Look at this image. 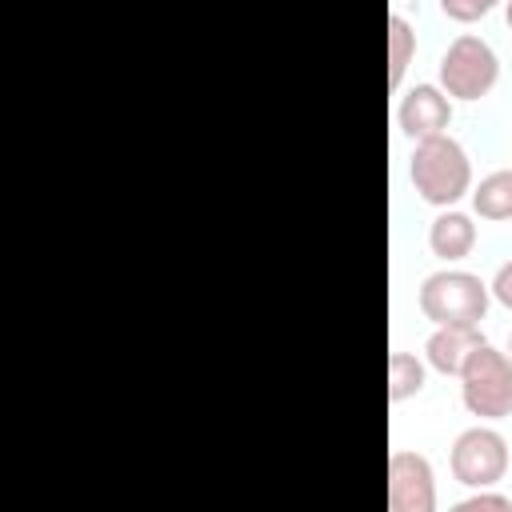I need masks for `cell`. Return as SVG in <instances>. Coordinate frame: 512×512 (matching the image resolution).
Segmentation results:
<instances>
[{"mask_svg": "<svg viewBox=\"0 0 512 512\" xmlns=\"http://www.w3.org/2000/svg\"><path fill=\"white\" fill-rule=\"evenodd\" d=\"M504 20H508V28H512V0L504 4Z\"/></svg>", "mask_w": 512, "mask_h": 512, "instance_id": "2e32d148", "label": "cell"}, {"mask_svg": "<svg viewBox=\"0 0 512 512\" xmlns=\"http://www.w3.org/2000/svg\"><path fill=\"white\" fill-rule=\"evenodd\" d=\"M492 8H496V0H440V12H444L448 20H460V24L480 20V16H488Z\"/></svg>", "mask_w": 512, "mask_h": 512, "instance_id": "5bb4252c", "label": "cell"}, {"mask_svg": "<svg viewBox=\"0 0 512 512\" xmlns=\"http://www.w3.org/2000/svg\"><path fill=\"white\" fill-rule=\"evenodd\" d=\"M408 176H412V188L424 204H432L436 212L440 208H456L464 196H472V160L464 152V144L444 132V136H432V140H420L408 156Z\"/></svg>", "mask_w": 512, "mask_h": 512, "instance_id": "6da1fadb", "label": "cell"}, {"mask_svg": "<svg viewBox=\"0 0 512 512\" xmlns=\"http://www.w3.org/2000/svg\"><path fill=\"white\" fill-rule=\"evenodd\" d=\"M420 312L432 320V328H480L488 316L492 292L488 280H480L468 268H436L420 280Z\"/></svg>", "mask_w": 512, "mask_h": 512, "instance_id": "7a4b0ae2", "label": "cell"}, {"mask_svg": "<svg viewBox=\"0 0 512 512\" xmlns=\"http://www.w3.org/2000/svg\"><path fill=\"white\" fill-rule=\"evenodd\" d=\"M472 216L512 220V168H492L480 184H472Z\"/></svg>", "mask_w": 512, "mask_h": 512, "instance_id": "30bf717a", "label": "cell"}, {"mask_svg": "<svg viewBox=\"0 0 512 512\" xmlns=\"http://www.w3.org/2000/svg\"><path fill=\"white\" fill-rule=\"evenodd\" d=\"M508 464H512V452H508V440L500 428L492 424H472L464 428L452 448H448V468L452 476L472 488V492H484V488H496L504 476H508Z\"/></svg>", "mask_w": 512, "mask_h": 512, "instance_id": "5b68a950", "label": "cell"}, {"mask_svg": "<svg viewBox=\"0 0 512 512\" xmlns=\"http://www.w3.org/2000/svg\"><path fill=\"white\" fill-rule=\"evenodd\" d=\"M424 384H428V364H424V356L396 348V352L388 356V400H392V404L412 400V396L424 392Z\"/></svg>", "mask_w": 512, "mask_h": 512, "instance_id": "8fae6325", "label": "cell"}, {"mask_svg": "<svg viewBox=\"0 0 512 512\" xmlns=\"http://www.w3.org/2000/svg\"><path fill=\"white\" fill-rule=\"evenodd\" d=\"M428 248L436 260H444L452 268L456 260H464L476 248V216L464 208H440L428 224Z\"/></svg>", "mask_w": 512, "mask_h": 512, "instance_id": "ba28073f", "label": "cell"}, {"mask_svg": "<svg viewBox=\"0 0 512 512\" xmlns=\"http://www.w3.org/2000/svg\"><path fill=\"white\" fill-rule=\"evenodd\" d=\"M500 80V56L496 48L480 36V32H460L448 40L444 56H440V88L448 92V100H480L496 88Z\"/></svg>", "mask_w": 512, "mask_h": 512, "instance_id": "277c9868", "label": "cell"}, {"mask_svg": "<svg viewBox=\"0 0 512 512\" xmlns=\"http://www.w3.org/2000/svg\"><path fill=\"white\" fill-rule=\"evenodd\" d=\"M388 512H440L432 460L416 448H396L388 456Z\"/></svg>", "mask_w": 512, "mask_h": 512, "instance_id": "8992f818", "label": "cell"}, {"mask_svg": "<svg viewBox=\"0 0 512 512\" xmlns=\"http://www.w3.org/2000/svg\"><path fill=\"white\" fill-rule=\"evenodd\" d=\"M412 56H416V28L408 24L404 12H388V84L392 88H400Z\"/></svg>", "mask_w": 512, "mask_h": 512, "instance_id": "7c38bea8", "label": "cell"}, {"mask_svg": "<svg viewBox=\"0 0 512 512\" xmlns=\"http://www.w3.org/2000/svg\"><path fill=\"white\" fill-rule=\"evenodd\" d=\"M504 352H508V356H512V336H508V348H504Z\"/></svg>", "mask_w": 512, "mask_h": 512, "instance_id": "e0dca14e", "label": "cell"}, {"mask_svg": "<svg viewBox=\"0 0 512 512\" xmlns=\"http://www.w3.org/2000/svg\"><path fill=\"white\" fill-rule=\"evenodd\" d=\"M488 292H492V300H496L500 308H508V312H512V260H504V264L492 272Z\"/></svg>", "mask_w": 512, "mask_h": 512, "instance_id": "9a60e30c", "label": "cell"}, {"mask_svg": "<svg viewBox=\"0 0 512 512\" xmlns=\"http://www.w3.org/2000/svg\"><path fill=\"white\" fill-rule=\"evenodd\" d=\"M460 400L480 420H504L512 416V356L496 344H480L468 364L460 368Z\"/></svg>", "mask_w": 512, "mask_h": 512, "instance_id": "3957f363", "label": "cell"}, {"mask_svg": "<svg viewBox=\"0 0 512 512\" xmlns=\"http://www.w3.org/2000/svg\"><path fill=\"white\" fill-rule=\"evenodd\" d=\"M484 344L480 328H432L424 340V364L432 372L444 376H460V368L468 364V356Z\"/></svg>", "mask_w": 512, "mask_h": 512, "instance_id": "9c48e42d", "label": "cell"}, {"mask_svg": "<svg viewBox=\"0 0 512 512\" xmlns=\"http://www.w3.org/2000/svg\"><path fill=\"white\" fill-rule=\"evenodd\" d=\"M452 100L448 92L436 84V80H416L412 88L400 92L396 100V128L408 136V140H432V136H444L448 124H452Z\"/></svg>", "mask_w": 512, "mask_h": 512, "instance_id": "52a82bcc", "label": "cell"}, {"mask_svg": "<svg viewBox=\"0 0 512 512\" xmlns=\"http://www.w3.org/2000/svg\"><path fill=\"white\" fill-rule=\"evenodd\" d=\"M448 512H512V500L496 488H484V492H472V496L448 504Z\"/></svg>", "mask_w": 512, "mask_h": 512, "instance_id": "4fadbf2b", "label": "cell"}]
</instances>
